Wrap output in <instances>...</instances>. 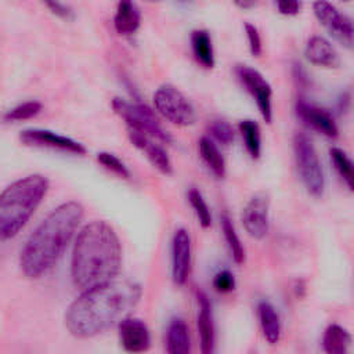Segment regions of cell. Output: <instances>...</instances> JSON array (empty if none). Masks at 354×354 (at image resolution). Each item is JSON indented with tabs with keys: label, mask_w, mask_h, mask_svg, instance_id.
<instances>
[{
	"label": "cell",
	"mask_w": 354,
	"mask_h": 354,
	"mask_svg": "<svg viewBox=\"0 0 354 354\" xmlns=\"http://www.w3.org/2000/svg\"><path fill=\"white\" fill-rule=\"evenodd\" d=\"M141 295V286L130 279H113L82 290L65 311V328L76 339L95 337L129 317Z\"/></svg>",
	"instance_id": "1"
},
{
	"label": "cell",
	"mask_w": 354,
	"mask_h": 354,
	"mask_svg": "<svg viewBox=\"0 0 354 354\" xmlns=\"http://www.w3.org/2000/svg\"><path fill=\"white\" fill-rule=\"evenodd\" d=\"M122 266L120 239L111 224L93 220L75 236L71 278L82 292L116 279Z\"/></svg>",
	"instance_id": "2"
},
{
	"label": "cell",
	"mask_w": 354,
	"mask_h": 354,
	"mask_svg": "<svg viewBox=\"0 0 354 354\" xmlns=\"http://www.w3.org/2000/svg\"><path fill=\"white\" fill-rule=\"evenodd\" d=\"M84 209L76 201L54 207L33 230L19 252V270L29 279L47 274L62 257L83 218Z\"/></svg>",
	"instance_id": "3"
},
{
	"label": "cell",
	"mask_w": 354,
	"mask_h": 354,
	"mask_svg": "<svg viewBox=\"0 0 354 354\" xmlns=\"http://www.w3.org/2000/svg\"><path fill=\"white\" fill-rule=\"evenodd\" d=\"M48 189L41 174H29L0 191V242L17 236L28 224Z\"/></svg>",
	"instance_id": "4"
},
{
	"label": "cell",
	"mask_w": 354,
	"mask_h": 354,
	"mask_svg": "<svg viewBox=\"0 0 354 354\" xmlns=\"http://www.w3.org/2000/svg\"><path fill=\"white\" fill-rule=\"evenodd\" d=\"M112 108L129 126V131L138 133L166 144L171 142V136L163 129L155 111L145 104L129 102L123 98H113Z\"/></svg>",
	"instance_id": "5"
},
{
	"label": "cell",
	"mask_w": 354,
	"mask_h": 354,
	"mask_svg": "<svg viewBox=\"0 0 354 354\" xmlns=\"http://www.w3.org/2000/svg\"><path fill=\"white\" fill-rule=\"evenodd\" d=\"M293 152L300 180L307 192L315 198L322 196L325 189L324 170L310 137L297 133L293 138Z\"/></svg>",
	"instance_id": "6"
},
{
	"label": "cell",
	"mask_w": 354,
	"mask_h": 354,
	"mask_svg": "<svg viewBox=\"0 0 354 354\" xmlns=\"http://www.w3.org/2000/svg\"><path fill=\"white\" fill-rule=\"evenodd\" d=\"M153 105L159 115L177 126H191L196 113L188 98L174 86L162 84L153 94Z\"/></svg>",
	"instance_id": "7"
},
{
	"label": "cell",
	"mask_w": 354,
	"mask_h": 354,
	"mask_svg": "<svg viewBox=\"0 0 354 354\" xmlns=\"http://www.w3.org/2000/svg\"><path fill=\"white\" fill-rule=\"evenodd\" d=\"M236 76L245 90L254 98L259 112L266 123L272 120V90L266 77L249 65H238Z\"/></svg>",
	"instance_id": "8"
},
{
	"label": "cell",
	"mask_w": 354,
	"mask_h": 354,
	"mask_svg": "<svg viewBox=\"0 0 354 354\" xmlns=\"http://www.w3.org/2000/svg\"><path fill=\"white\" fill-rule=\"evenodd\" d=\"M314 14L319 24L344 47H353V21L351 18L342 12L337 7L328 1H315L313 4Z\"/></svg>",
	"instance_id": "9"
},
{
	"label": "cell",
	"mask_w": 354,
	"mask_h": 354,
	"mask_svg": "<svg viewBox=\"0 0 354 354\" xmlns=\"http://www.w3.org/2000/svg\"><path fill=\"white\" fill-rule=\"evenodd\" d=\"M118 337L122 350L127 354H145L152 346L148 325L137 317H126L118 324Z\"/></svg>",
	"instance_id": "10"
},
{
	"label": "cell",
	"mask_w": 354,
	"mask_h": 354,
	"mask_svg": "<svg viewBox=\"0 0 354 354\" xmlns=\"http://www.w3.org/2000/svg\"><path fill=\"white\" fill-rule=\"evenodd\" d=\"M246 232L254 239H263L270 230V199L266 192L254 194L242 212Z\"/></svg>",
	"instance_id": "11"
},
{
	"label": "cell",
	"mask_w": 354,
	"mask_h": 354,
	"mask_svg": "<svg viewBox=\"0 0 354 354\" xmlns=\"http://www.w3.org/2000/svg\"><path fill=\"white\" fill-rule=\"evenodd\" d=\"M19 138L25 145L46 147V148H51V149L69 152L73 155H84L86 153V147L83 144H80L79 141H76L71 137L54 133L51 130L28 129L21 133Z\"/></svg>",
	"instance_id": "12"
},
{
	"label": "cell",
	"mask_w": 354,
	"mask_h": 354,
	"mask_svg": "<svg viewBox=\"0 0 354 354\" xmlns=\"http://www.w3.org/2000/svg\"><path fill=\"white\" fill-rule=\"evenodd\" d=\"M192 246L187 230L178 228L171 239V278L177 286L187 283L191 272Z\"/></svg>",
	"instance_id": "13"
},
{
	"label": "cell",
	"mask_w": 354,
	"mask_h": 354,
	"mask_svg": "<svg viewBox=\"0 0 354 354\" xmlns=\"http://www.w3.org/2000/svg\"><path fill=\"white\" fill-rule=\"evenodd\" d=\"M196 299H198L196 325H198L201 354H217L216 325H214V318L212 311V303L207 295L202 290L196 293Z\"/></svg>",
	"instance_id": "14"
},
{
	"label": "cell",
	"mask_w": 354,
	"mask_h": 354,
	"mask_svg": "<svg viewBox=\"0 0 354 354\" xmlns=\"http://www.w3.org/2000/svg\"><path fill=\"white\" fill-rule=\"evenodd\" d=\"M296 113L307 126L326 137L333 138L339 133L337 124L332 113L321 106L310 104L304 100H299L296 102Z\"/></svg>",
	"instance_id": "15"
},
{
	"label": "cell",
	"mask_w": 354,
	"mask_h": 354,
	"mask_svg": "<svg viewBox=\"0 0 354 354\" xmlns=\"http://www.w3.org/2000/svg\"><path fill=\"white\" fill-rule=\"evenodd\" d=\"M306 58L318 66L336 68L340 65V58L336 48L322 36H313L308 39L304 48Z\"/></svg>",
	"instance_id": "16"
},
{
	"label": "cell",
	"mask_w": 354,
	"mask_h": 354,
	"mask_svg": "<svg viewBox=\"0 0 354 354\" xmlns=\"http://www.w3.org/2000/svg\"><path fill=\"white\" fill-rule=\"evenodd\" d=\"M129 137H130V141L133 142V145L137 147L140 151H142L145 153V156L152 162V165L159 171H162L163 174H171L173 165H171V160H170L167 152L165 151V148L162 145L156 144L152 138L138 134V133L129 131Z\"/></svg>",
	"instance_id": "17"
},
{
	"label": "cell",
	"mask_w": 354,
	"mask_h": 354,
	"mask_svg": "<svg viewBox=\"0 0 354 354\" xmlns=\"http://www.w3.org/2000/svg\"><path fill=\"white\" fill-rule=\"evenodd\" d=\"M166 351L167 354H191V337L187 322L174 317L166 329Z\"/></svg>",
	"instance_id": "18"
},
{
	"label": "cell",
	"mask_w": 354,
	"mask_h": 354,
	"mask_svg": "<svg viewBox=\"0 0 354 354\" xmlns=\"http://www.w3.org/2000/svg\"><path fill=\"white\" fill-rule=\"evenodd\" d=\"M257 315L264 339L270 344L278 343L282 332V324L277 308L270 301L261 300L257 304Z\"/></svg>",
	"instance_id": "19"
},
{
	"label": "cell",
	"mask_w": 354,
	"mask_h": 354,
	"mask_svg": "<svg viewBox=\"0 0 354 354\" xmlns=\"http://www.w3.org/2000/svg\"><path fill=\"white\" fill-rule=\"evenodd\" d=\"M141 24V12L136 3L120 1L116 7L113 26L119 35H133L137 32Z\"/></svg>",
	"instance_id": "20"
},
{
	"label": "cell",
	"mask_w": 354,
	"mask_h": 354,
	"mask_svg": "<svg viewBox=\"0 0 354 354\" xmlns=\"http://www.w3.org/2000/svg\"><path fill=\"white\" fill-rule=\"evenodd\" d=\"M321 344L325 354H350L351 335L346 328L330 324L324 332Z\"/></svg>",
	"instance_id": "21"
},
{
	"label": "cell",
	"mask_w": 354,
	"mask_h": 354,
	"mask_svg": "<svg viewBox=\"0 0 354 354\" xmlns=\"http://www.w3.org/2000/svg\"><path fill=\"white\" fill-rule=\"evenodd\" d=\"M191 46L195 59L206 69L214 66V51L210 33L206 29H195L191 33Z\"/></svg>",
	"instance_id": "22"
},
{
	"label": "cell",
	"mask_w": 354,
	"mask_h": 354,
	"mask_svg": "<svg viewBox=\"0 0 354 354\" xmlns=\"http://www.w3.org/2000/svg\"><path fill=\"white\" fill-rule=\"evenodd\" d=\"M198 148H199V153H201L203 162L213 171V174L217 176L218 178L224 177L225 160H224L218 147L213 142V140H210L207 137H202L198 142Z\"/></svg>",
	"instance_id": "23"
},
{
	"label": "cell",
	"mask_w": 354,
	"mask_h": 354,
	"mask_svg": "<svg viewBox=\"0 0 354 354\" xmlns=\"http://www.w3.org/2000/svg\"><path fill=\"white\" fill-rule=\"evenodd\" d=\"M220 221H221V231L224 235V241L228 246L232 260L236 264H242L245 261V248L238 236V232H236L231 218L228 217V214H223Z\"/></svg>",
	"instance_id": "24"
},
{
	"label": "cell",
	"mask_w": 354,
	"mask_h": 354,
	"mask_svg": "<svg viewBox=\"0 0 354 354\" xmlns=\"http://www.w3.org/2000/svg\"><path fill=\"white\" fill-rule=\"evenodd\" d=\"M239 130L245 142V148L250 158L259 159L261 153V134L257 122L245 119L239 122Z\"/></svg>",
	"instance_id": "25"
},
{
	"label": "cell",
	"mask_w": 354,
	"mask_h": 354,
	"mask_svg": "<svg viewBox=\"0 0 354 354\" xmlns=\"http://www.w3.org/2000/svg\"><path fill=\"white\" fill-rule=\"evenodd\" d=\"M329 155H330V160L335 166V169L337 170L339 176L343 178V181L346 183L347 188L350 191H353V178H354V173H353V163H351V159L348 158V155L337 148V147H333L330 148L329 151Z\"/></svg>",
	"instance_id": "26"
},
{
	"label": "cell",
	"mask_w": 354,
	"mask_h": 354,
	"mask_svg": "<svg viewBox=\"0 0 354 354\" xmlns=\"http://www.w3.org/2000/svg\"><path fill=\"white\" fill-rule=\"evenodd\" d=\"M187 196H188L189 205H191L201 227L209 228L212 225V213H210V209H209L203 195L201 194V191L196 188H191L188 191Z\"/></svg>",
	"instance_id": "27"
},
{
	"label": "cell",
	"mask_w": 354,
	"mask_h": 354,
	"mask_svg": "<svg viewBox=\"0 0 354 354\" xmlns=\"http://www.w3.org/2000/svg\"><path fill=\"white\" fill-rule=\"evenodd\" d=\"M41 111V104L39 101H25L17 106L8 109L4 115V119L8 122L26 120L36 116Z\"/></svg>",
	"instance_id": "28"
},
{
	"label": "cell",
	"mask_w": 354,
	"mask_h": 354,
	"mask_svg": "<svg viewBox=\"0 0 354 354\" xmlns=\"http://www.w3.org/2000/svg\"><path fill=\"white\" fill-rule=\"evenodd\" d=\"M97 160L100 162V165H102V167L119 176L120 178H130V171L127 166L116 155L111 152H100L97 155Z\"/></svg>",
	"instance_id": "29"
},
{
	"label": "cell",
	"mask_w": 354,
	"mask_h": 354,
	"mask_svg": "<svg viewBox=\"0 0 354 354\" xmlns=\"http://www.w3.org/2000/svg\"><path fill=\"white\" fill-rule=\"evenodd\" d=\"M210 136L223 145H230L234 141V130L232 126L221 119H216L209 124Z\"/></svg>",
	"instance_id": "30"
},
{
	"label": "cell",
	"mask_w": 354,
	"mask_h": 354,
	"mask_svg": "<svg viewBox=\"0 0 354 354\" xmlns=\"http://www.w3.org/2000/svg\"><path fill=\"white\" fill-rule=\"evenodd\" d=\"M213 288L218 293H230L235 289V277L230 270H220L213 278Z\"/></svg>",
	"instance_id": "31"
},
{
	"label": "cell",
	"mask_w": 354,
	"mask_h": 354,
	"mask_svg": "<svg viewBox=\"0 0 354 354\" xmlns=\"http://www.w3.org/2000/svg\"><path fill=\"white\" fill-rule=\"evenodd\" d=\"M245 33L248 37V43H249V50L252 53V55L254 57H260L263 47H261V37L260 33L257 30V28L253 24L246 22L245 24Z\"/></svg>",
	"instance_id": "32"
},
{
	"label": "cell",
	"mask_w": 354,
	"mask_h": 354,
	"mask_svg": "<svg viewBox=\"0 0 354 354\" xmlns=\"http://www.w3.org/2000/svg\"><path fill=\"white\" fill-rule=\"evenodd\" d=\"M275 6L283 15H296L301 8V3L299 1H277Z\"/></svg>",
	"instance_id": "33"
},
{
	"label": "cell",
	"mask_w": 354,
	"mask_h": 354,
	"mask_svg": "<svg viewBox=\"0 0 354 354\" xmlns=\"http://www.w3.org/2000/svg\"><path fill=\"white\" fill-rule=\"evenodd\" d=\"M55 15H59V17H62V18H69L71 15H72V10L66 6V4H62V3H47L46 4Z\"/></svg>",
	"instance_id": "34"
}]
</instances>
